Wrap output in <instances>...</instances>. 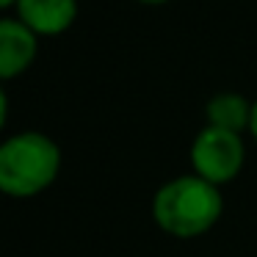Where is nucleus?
Returning <instances> with one entry per match:
<instances>
[{
  "mask_svg": "<svg viewBox=\"0 0 257 257\" xmlns=\"http://www.w3.org/2000/svg\"><path fill=\"white\" fill-rule=\"evenodd\" d=\"M78 0H17L14 17L25 23L36 36H61L78 20Z\"/></svg>",
  "mask_w": 257,
  "mask_h": 257,
  "instance_id": "nucleus-5",
  "label": "nucleus"
},
{
  "mask_svg": "<svg viewBox=\"0 0 257 257\" xmlns=\"http://www.w3.org/2000/svg\"><path fill=\"white\" fill-rule=\"evenodd\" d=\"M39 53V36L17 17L0 20V78L14 80L28 72Z\"/></svg>",
  "mask_w": 257,
  "mask_h": 257,
  "instance_id": "nucleus-4",
  "label": "nucleus"
},
{
  "mask_svg": "<svg viewBox=\"0 0 257 257\" xmlns=\"http://www.w3.org/2000/svg\"><path fill=\"white\" fill-rule=\"evenodd\" d=\"M249 136H251V141L257 144V100H254V105H251V124H249Z\"/></svg>",
  "mask_w": 257,
  "mask_h": 257,
  "instance_id": "nucleus-7",
  "label": "nucleus"
},
{
  "mask_svg": "<svg viewBox=\"0 0 257 257\" xmlns=\"http://www.w3.org/2000/svg\"><path fill=\"white\" fill-rule=\"evenodd\" d=\"M221 188L194 172L166 180L152 196V221L177 240L207 235L221 221Z\"/></svg>",
  "mask_w": 257,
  "mask_h": 257,
  "instance_id": "nucleus-1",
  "label": "nucleus"
},
{
  "mask_svg": "<svg viewBox=\"0 0 257 257\" xmlns=\"http://www.w3.org/2000/svg\"><path fill=\"white\" fill-rule=\"evenodd\" d=\"M0 6L6 9V12H14V6H17V0H0Z\"/></svg>",
  "mask_w": 257,
  "mask_h": 257,
  "instance_id": "nucleus-9",
  "label": "nucleus"
},
{
  "mask_svg": "<svg viewBox=\"0 0 257 257\" xmlns=\"http://www.w3.org/2000/svg\"><path fill=\"white\" fill-rule=\"evenodd\" d=\"M141 6H163V3H172V0H136Z\"/></svg>",
  "mask_w": 257,
  "mask_h": 257,
  "instance_id": "nucleus-8",
  "label": "nucleus"
},
{
  "mask_svg": "<svg viewBox=\"0 0 257 257\" xmlns=\"http://www.w3.org/2000/svg\"><path fill=\"white\" fill-rule=\"evenodd\" d=\"M188 161L191 172L221 188L243 172L246 141L240 133H229V130L205 124L191 141Z\"/></svg>",
  "mask_w": 257,
  "mask_h": 257,
  "instance_id": "nucleus-3",
  "label": "nucleus"
},
{
  "mask_svg": "<svg viewBox=\"0 0 257 257\" xmlns=\"http://www.w3.org/2000/svg\"><path fill=\"white\" fill-rule=\"evenodd\" d=\"M251 105H254V100H246L238 91H218L207 100L205 119L213 127L246 136L251 124Z\"/></svg>",
  "mask_w": 257,
  "mask_h": 257,
  "instance_id": "nucleus-6",
  "label": "nucleus"
},
{
  "mask_svg": "<svg viewBox=\"0 0 257 257\" xmlns=\"http://www.w3.org/2000/svg\"><path fill=\"white\" fill-rule=\"evenodd\" d=\"M61 147L39 130H23L0 144V191L12 199L45 194L61 172Z\"/></svg>",
  "mask_w": 257,
  "mask_h": 257,
  "instance_id": "nucleus-2",
  "label": "nucleus"
}]
</instances>
